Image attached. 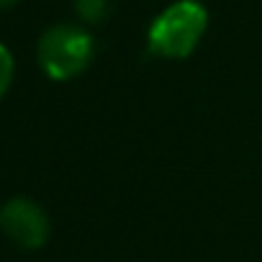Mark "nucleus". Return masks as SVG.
<instances>
[{
	"label": "nucleus",
	"instance_id": "1",
	"mask_svg": "<svg viewBox=\"0 0 262 262\" xmlns=\"http://www.w3.org/2000/svg\"><path fill=\"white\" fill-rule=\"evenodd\" d=\"M208 29V11L198 0H175L170 3L147 31V52L160 59L190 57Z\"/></svg>",
	"mask_w": 262,
	"mask_h": 262
},
{
	"label": "nucleus",
	"instance_id": "2",
	"mask_svg": "<svg viewBox=\"0 0 262 262\" xmlns=\"http://www.w3.org/2000/svg\"><path fill=\"white\" fill-rule=\"evenodd\" d=\"M95 57V39L88 29L75 24H57L47 29L36 47L41 72L54 82H67L82 75Z\"/></svg>",
	"mask_w": 262,
	"mask_h": 262
},
{
	"label": "nucleus",
	"instance_id": "3",
	"mask_svg": "<svg viewBox=\"0 0 262 262\" xmlns=\"http://www.w3.org/2000/svg\"><path fill=\"white\" fill-rule=\"evenodd\" d=\"M0 229L21 249H39L47 244L52 224L47 211L36 201L16 195L0 206Z\"/></svg>",
	"mask_w": 262,
	"mask_h": 262
},
{
	"label": "nucleus",
	"instance_id": "4",
	"mask_svg": "<svg viewBox=\"0 0 262 262\" xmlns=\"http://www.w3.org/2000/svg\"><path fill=\"white\" fill-rule=\"evenodd\" d=\"M75 13L82 24H103L113 13V0H75Z\"/></svg>",
	"mask_w": 262,
	"mask_h": 262
},
{
	"label": "nucleus",
	"instance_id": "5",
	"mask_svg": "<svg viewBox=\"0 0 262 262\" xmlns=\"http://www.w3.org/2000/svg\"><path fill=\"white\" fill-rule=\"evenodd\" d=\"M13 75H16V62H13V54L8 47L0 44V98H3L13 82Z\"/></svg>",
	"mask_w": 262,
	"mask_h": 262
},
{
	"label": "nucleus",
	"instance_id": "6",
	"mask_svg": "<svg viewBox=\"0 0 262 262\" xmlns=\"http://www.w3.org/2000/svg\"><path fill=\"white\" fill-rule=\"evenodd\" d=\"M18 3V0H0V11H6V8H13Z\"/></svg>",
	"mask_w": 262,
	"mask_h": 262
}]
</instances>
